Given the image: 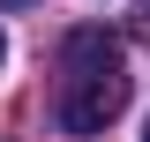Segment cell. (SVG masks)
I'll return each instance as SVG.
<instances>
[{
	"label": "cell",
	"instance_id": "1",
	"mask_svg": "<svg viewBox=\"0 0 150 142\" xmlns=\"http://www.w3.org/2000/svg\"><path fill=\"white\" fill-rule=\"evenodd\" d=\"M128 112V67H120V45L105 30H75L60 45V127L75 142L105 135L112 120Z\"/></svg>",
	"mask_w": 150,
	"mask_h": 142
},
{
	"label": "cell",
	"instance_id": "2",
	"mask_svg": "<svg viewBox=\"0 0 150 142\" xmlns=\"http://www.w3.org/2000/svg\"><path fill=\"white\" fill-rule=\"evenodd\" d=\"M128 30H135V37H150V0H135V15H128Z\"/></svg>",
	"mask_w": 150,
	"mask_h": 142
},
{
	"label": "cell",
	"instance_id": "3",
	"mask_svg": "<svg viewBox=\"0 0 150 142\" xmlns=\"http://www.w3.org/2000/svg\"><path fill=\"white\" fill-rule=\"evenodd\" d=\"M0 8H30V0H0Z\"/></svg>",
	"mask_w": 150,
	"mask_h": 142
},
{
	"label": "cell",
	"instance_id": "4",
	"mask_svg": "<svg viewBox=\"0 0 150 142\" xmlns=\"http://www.w3.org/2000/svg\"><path fill=\"white\" fill-rule=\"evenodd\" d=\"M0 67H8V37H0Z\"/></svg>",
	"mask_w": 150,
	"mask_h": 142
},
{
	"label": "cell",
	"instance_id": "5",
	"mask_svg": "<svg viewBox=\"0 0 150 142\" xmlns=\"http://www.w3.org/2000/svg\"><path fill=\"white\" fill-rule=\"evenodd\" d=\"M143 142H150V135H143Z\"/></svg>",
	"mask_w": 150,
	"mask_h": 142
}]
</instances>
